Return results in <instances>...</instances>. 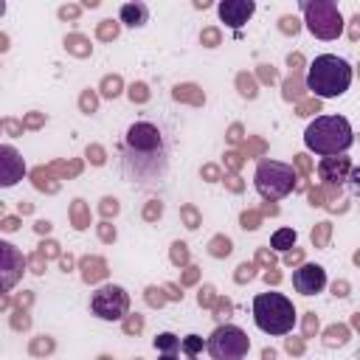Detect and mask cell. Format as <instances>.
Returning <instances> with one entry per match:
<instances>
[{
    "mask_svg": "<svg viewBox=\"0 0 360 360\" xmlns=\"http://www.w3.org/2000/svg\"><path fill=\"white\" fill-rule=\"evenodd\" d=\"M166 141L149 121L129 124L124 135V172L138 183H152L166 174Z\"/></svg>",
    "mask_w": 360,
    "mask_h": 360,
    "instance_id": "obj_1",
    "label": "cell"
},
{
    "mask_svg": "<svg viewBox=\"0 0 360 360\" xmlns=\"http://www.w3.org/2000/svg\"><path fill=\"white\" fill-rule=\"evenodd\" d=\"M354 143V129L343 115H318L304 129V146L321 158L346 155Z\"/></svg>",
    "mask_w": 360,
    "mask_h": 360,
    "instance_id": "obj_2",
    "label": "cell"
},
{
    "mask_svg": "<svg viewBox=\"0 0 360 360\" xmlns=\"http://www.w3.org/2000/svg\"><path fill=\"white\" fill-rule=\"evenodd\" d=\"M352 76L354 70L343 56L321 53L307 68V90L315 93L318 98H338L349 90Z\"/></svg>",
    "mask_w": 360,
    "mask_h": 360,
    "instance_id": "obj_3",
    "label": "cell"
},
{
    "mask_svg": "<svg viewBox=\"0 0 360 360\" xmlns=\"http://www.w3.org/2000/svg\"><path fill=\"white\" fill-rule=\"evenodd\" d=\"M253 323L264 335H287L295 326V307L284 292H259L253 298Z\"/></svg>",
    "mask_w": 360,
    "mask_h": 360,
    "instance_id": "obj_4",
    "label": "cell"
},
{
    "mask_svg": "<svg viewBox=\"0 0 360 360\" xmlns=\"http://www.w3.org/2000/svg\"><path fill=\"white\" fill-rule=\"evenodd\" d=\"M253 186L264 200H284L295 188V169L284 160L264 158V160L256 163Z\"/></svg>",
    "mask_w": 360,
    "mask_h": 360,
    "instance_id": "obj_5",
    "label": "cell"
},
{
    "mask_svg": "<svg viewBox=\"0 0 360 360\" xmlns=\"http://www.w3.org/2000/svg\"><path fill=\"white\" fill-rule=\"evenodd\" d=\"M301 11H304L307 31L312 37L332 42L343 34V14H340L335 0H304Z\"/></svg>",
    "mask_w": 360,
    "mask_h": 360,
    "instance_id": "obj_6",
    "label": "cell"
},
{
    "mask_svg": "<svg viewBox=\"0 0 360 360\" xmlns=\"http://www.w3.org/2000/svg\"><path fill=\"white\" fill-rule=\"evenodd\" d=\"M205 349L214 360H245L250 352V338L245 329L233 323H222L208 335Z\"/></svg>",
    "mask_w": 360,
    "mask_h": 360,
    "instance_id": "obj_7",
    "label": "cell"
},
{
    "mask_svg": "<svg viewBox=\"0 0 360 360\" xmlns=\"http://www.w3.org/2000/svg\"><path fill=\"white\" fill-rule=\"evenodd\" d=\"M90 312L101 321H121L129 312V295L118 284H104L90 295Z\"/></svg>",
    "mask_w": 360,
    "mask_h": 360,
    "instance_id": "obj_8",
    "label": "cell"
},
{
    "mask_svg": "<svg viewBox=\"0 0 360 360\" xmlns=\"http://www.w3.org/2000/svg\"><path fill=\"white\" fill-rule=\"evenodd\" d=\"M25 270V256L17 245L0 239V292H8L20 284Z\"/></svg>",
    "mask_w": 360,
    "mask_h": 360,
    "instance_id": "obj_9",
    "label": "cell"
},
{
    "mask_svg": "<svg viewBox=\"0 0 360 360\" xmlns=\"http://www.w3.org/2000/svg\"><path fill=\"white\" fill-rule=\"evenodd\" d=\"M25 177V158L8 146L0 143V188H11Z\"/></svg>",
    "mask_w": 360,
    "mask_h": 360,
    "instance_id": "obj_10",
    "label": "cell"
},
{
    "mask_svg": "<svg viewBox=\"0 0 360 360\" xmlns=\"http://www.w3.org/2000/svg\"><path fill=\"white\" fill-rule=\"evenodd\" d=\"M292 287H295V292H301V295L323 292V287H326V270H323L321 264L307 262V264H301V267L292 270Z\"/></svg>",
    "mask_w": 360,
    "mask_h": 360,
    "instance_id": "obj_11",
    "label": "cell"
},
{
    "mask_svg": "<svg viewBox=\"0 0 360 360\" xmlns=\"http://www.w3.org/2000/svg\"><path fill=\"white\" fill-rule=\"evenodd\" d=\"M352 172H354V166H352V160H349L346 155L321 158V163H318V177H321L323 183H332V186L346 183V180L352 177Z\"/></svg>",
    "mask_w": 360,
    "mask_h": 360,
    "instance_id": "obj_12",
    "label": "cell"
},
{
    "mask_svg": "<svg viewBox=\"0 0 360 360\" xmlns=\"http://www.w3.org/2000/svg\"><path fill=\"white\" fill-rule=\"evenodd\" d=\"M253 11H256V3L253 0H222L217 6L219 20L225 25H231V28H242L253 17Z\"/></svg>",
    "mask_w": 360,
    "mask_h": 360,
    "instance_id": "obj_13",
    "label": "cell"
},
{
    "mask_svg": "<svg viewBox=\"0 0 360 360\" xmlns=\"http://www.w3.org/2000/svg\"><path fill=\"white\" fill-rule=\"evenodd\" d=\"M118 17H121L124 25H129V28H141L143 22H149V6L141 3V0H135V3H124L121 11H118Z\"/></svg>",
    "mask_w": 360,
    "mask_h": 360,
    "instance_id": "obj_14",
    "label": "cell"
},
{
    "mask_svg": "<svg viewBox=\"0 0 360 360\" xmlns=\"http://www.w3.org/2000/svg\"><path fill=\"white\" fill-rule=\"evenodd\" d=\"M295 242H298V233H295L292 228H278V231L270 236V248H276L278 253H287L290 248H295Z\"/></svg>",
    "mask_w": 360,
    "mask_h": 360,
    "instance_id": "obj_15",
    "label": "cell"
},
{
    "mask_svg": "<svg viewBox=\"0 0 360 360\" xmlns=\"http://www.w3.org/2000/svg\"><path fill=\"white\" fill-rule=\"evenodd\" d=\"M155 349H158L160 354H177V352H180V338L172 335V332H160V335L155 338Z\"/></svg>",
    "mask_w": 360,
    "mask_h": 360,
    "instance_id": "obj_16",
    "label": "cell"
},
{
    "mask_svg": "<svg viewBox=\"0 0 360 360\" xmlns=\"http://www.w3.org/2000/svg\"><path fill=\"white\" fill-rule=\"evenodd\" d=\"M202 349H205V340L200 335H186L180 340V352H186V357H197Z\"/></svg>",
    "mask_w": 360,
    "mask_h": 360,
    "instance_id": "obj_17",
    "label": "cell"
},
{
    "mask_svg": "<svg viewBox=\"0 0 360 360\" xmlns=\"http://www.w3.org/2000/svg\"><path fill=\"white\" fill-rule=\"evenodd\" d=\"M158 360H177V354H160Z\"/></svg>",
    "mask_w": 360,
    "mask_h": 360,
    "instance_id": "obj_18",
    "label": "cell"
},
{
    "mask_svg": "<svg viewBox=\"0 0 360 360\" xmlns=\"http://www.w3.org/2000/svg\"><path fill=\"white\" fill-rule=\"evenodd\" d=\"M3 11H6V3H3V0H0V14H3Z\"/></svg>",
    "mask_w": 360,
    "mask_h": 360,
    "instance_id": "obj_19",
    "label": "cell"
},
{
    "mask_svg": "<svg viewBox=\"0 0 360 360\" xmlns=\"http://www.w3.org/2000/svg\"><path fill=\"white\" fill-rule=\"evenodd\" d=\"M186 360H197V357H186Z\"/></svg>",
    "mask_w": 360,
    "mask_h": 360,
    "instance_id": "obj_20",
    "label": "cell"
}]
</instances>
